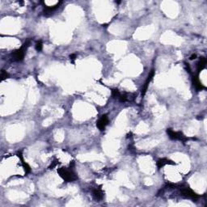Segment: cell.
I'll use <instances>...</instances> for the list:
<instances>
[{"mask_svg": "<svg viewBox=\"0 0 207 207\" xmlns=\"http://www.w3.org/2000/svg\"><path fill=\"white\" fill-rule=\"evenodd\" d=\"M17 155H18V157L20 158V161H21V163H22L23 167H24V171H25L26 175L28 173H30V172H31V167H30V166L28 165V163L24 161V157H23L22 152H19L18 153H17Z\"/></svg>", "mask_w": 207, "mask_h": 207, "instance_id": "cell-9", "label": "cell"}, {"mask_svg": "<svg viewBox=\"0 0 207 207\" xmlns=\"http://www.w3.org/2000/svg\"><path fill=\"white\" fill-rule=\"evenodd\" d=\"M70 61H71L72 63H75V58H76V54H70Z\"/></svg>", "mask_w": 207, "mask_h": 207, "instance_id": "cell-16", "label": "cell"}, {"mask_svg": "<svg viewBox=\"0 0 207 207\" xmlns=\"http://www.w3.org/2000/svg\"><path fill=\"white\" fill-rule=\"evenodd\" d=\"M206 63H207L206 58H204V57L200 58L199 62L197 63V71H198V73H200V72L202 71V70L205 69V66H206Z\"/></svg>", "mask_w": 207, "mask_h": 207, "instance_id": "cell-10", "label": "cell"}, {"mask_svg": "<svg viewBox=\"0 0 207 207\" xmlns=\"http://www.w3.org/2000/svg\"><path fill=\"white\" fill-rule=\"evenodd\" d=\"M108 124V118L107 114H104L100 118V119L98 120L97 123H96V126L100 131H103L105 129L106 126Z\"/></svg>", "mask_w": 207, "mask_h": 207, "instance_id": "cell-5", "label": "cell"}, {"mask_svg": "<svg viewBox=\"0 0 207 207\" xmlns=\"http://www.w3.org/2000/svg\"><path fill=\"white\" fill-rule=\"evenodd\" d=\"M9 78V75L7 73V71H5L4 70H2V72H1V80L3 81V80L7 79Z\"/></svg>", "mask_w": 207, "mask_h": 207, "instance_id": "cell-13", "label": "cell"}, {"mask_svg": "<svg viewBox=\"0 0 207 207\" xmlns=\"http://www.w3.org/2000/svg\"><path fill=\"white\" fill-rule=\"evenodd\" d=\"M167 133L171 140H179L183 142H185L189 140V137H186L181 131L176 132L172 130L171 129H167Z\"/></svg>", "mask_w": 207, "mask_h": 207, "instance_id": "cell-3", "label": "cell"}, {"mask_svg": "<svg viewBox=\"0 0 207 207\" xmlns=\"http://www.w3.org/2000/svg\"><path fill=\"white\" fill-rule=\"evenodd\" d=\"M59 163H60L59 161H58V160H57V159H55L54 162H52L51 165L50 166V167H49V168H50V169H53V168H54L55 166H57L58 164H59Z\"/></svg>", "mask_w": 207, "mask_h": 207, "instance_id": "cell-15", "label": "cell"}, {"mask_svg": "<svg viewBox=\"0 0 207 207\" xmlns=\"http://www.w3.org/2000/svg\"><path fill=\"white\" fill-rule=\"evenodd\" d=\"M193 84L197 91H202V90L205 89V86H203V84H201V83L200 82L198 75H197V76H193Z\"/></svg>", "mask_w": 207, "mask_h": 207, "instance_id": "cell-8", "label": "cell"}, {"mask_svg": "<svg viewBox=\"0 0 207 207\" xmlns=\"http://www.w3.org/2000/svg\"><path fill=\"white\" fill-rule=\"evenodd\" d=\"M58 173L61 176V178H62V180L66 182H73L78 179L77 176L75 173L74 170L72 169L71 166L70 168H66V167L58 168Z\"/></svg>", "mask_w": 207, "mask_h": 207, "instance_id": "cell-1", "label": "cell"}, {"mask_svg": "<svg viewBox=\"0 0 207 207\" xmlns=\"http://www.w3.org/2000/svg\"><path fill=\"white\" fill-rule=\"evenodd\" d=\"M181 193L182 194V196H184L186 198H189V199H193L196 200L197 199L199 196L197 195L195 192H193L192 189H190L189 188H183L181 189Z\"/></svg>", "mask_w": 207, "mask_h": 207, "instance_id": "cell-4", "label": "cell"}, {"mask_svg": "<svg viewBox=\"0 0 207 207\" xmlns=\"http://www.w3.org/2000/svg\"><path fill=\"white\" fill-rule=\"evenodd\" d=\"M92 193H93V197L96 200H101L104 197V192L101 189H94Z\"/></svg>", "mask_w": 207, "mask_h": 207, "instance_id": "cell-11", "label": "cell"}, {"mask_svg": "<svg viewBox=\"0 0 207 207\" xmlns=\"http://www.w3.org/2000/svg\"><path fill=\"white\" fill-rule=\"evenodd\" d=\"M42 49H43V44H42L41 41H39L36 42V50H37L38 52L41 51Z\"/></svg>", "mask_w": 207, "mask_h": 207, "instance_id": "cell-14", "label": "cell"}, {"mask_svg": "<svg viewBox=\"0 0 207 207\" xmlns=\"http://www.w3.org/2000/svg\"><path fill=\"white\" fill-rule=\"evenodd\" d=\"M29 45L30 40L26 41L25 43L21 46V48L14 51V53L12 54V56H13V58H14L15 61H16V62H21V61L24 60L26 51H27V49L28 48Z\"/></svg>", "mask_w": 207, "mask_h": 207, "instance_id": "cell-2", "label": "cell"}, {"mask_svg": "<svg viewBox=\"0 0 207 207\" xmlns=\"http://www.w3.org/2000/svg\"><path fill=\"white\" fill-rule=\"evenodd\" d=\"M155 70H153V69H152V70H151V72H150L149 75H148L147 79L146 80L145 84H144L143 87H142V96H145L146 92H147V89H148V87H149L150 83H151V81L152 80L153 77L155 76Z\"/></svg>", "mask_w": 207, "mask_h": 207, "instance_id": "cell-6", "label": "cell"}, {"mask_svg": "<svg viewBox=\"0 0 207 207\" xmlns=\"http://www.w3.org/2000/svg\"><path fill=\"white\" fill-rule=\"evenodd\" d=\"M165 165H176L175 162L171 161V159H168L167 158H163V159H159L157 162H156V166L158 168H161V167H164Z\"/></svg>", "mask_w": 207, "mask_h": 207, "instance_id": "cell-7", "label": "cell"}, {"mask_svg": "<svg viewBox=\"0 0 207 207\" xmlns=\"http://www.w3.org/2000/svg\"><path fill=\"white\" fill-rule=\"evenodd\" d=\"M196 58H197V55H196V54H193V55H192L191 57H190V60L195 59Z\"/></svg>", "mask_w": 207, "mask_h": 207, "instance_id": "cell-17", "label": "cell"}, {"mask_svg": "<svg viewBox=\"0 0 207 207\" xmlns=\"http://www.w3.org/2000/svg\"><path fill=\"white\" fill-rule=\"evenodd\" d=\"M111 93H112V96L113 98H119L120 96H121V93H120L119 90L116 89V88H113V89H111Z\"/></svg>", "mask_w": 207, "mask_h": 207, "instance_id": "cell-12", "label": "cell"}]
</instances>
